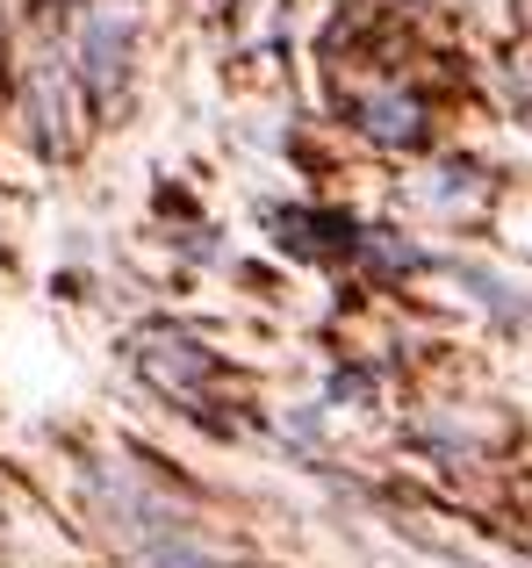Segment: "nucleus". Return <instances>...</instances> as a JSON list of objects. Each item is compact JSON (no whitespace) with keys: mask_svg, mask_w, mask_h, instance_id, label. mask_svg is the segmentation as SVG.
Segmentation results:
<instances>
[{"mask_svg":"<svg viewBox=\"0 0 532 568\" xmlns=\"http://www.w3.org/2000/svg\"><path fill=\"white\" fill-rule=\"evenodd\" d=\"M86 497H94L101 532L137 568H224V547H216L173 497H158L152 483H137L123 460L86 475Z\"/></svg>","mask_w":532,"mask_h":568,"instance_id":"obj_1","label":"nucleus"},{"mask_svg":"<svg viewBox=\"0 0 532 568\" xmlns=\"http://www.w3.org/2000/svg\"><path fill=\"white\" fill-rule=\"evenodd\" d=\"M130 367H137L158 396L187 403V410H209L216 353L202 346L195 332H181V324H137V332H130Z\"/></svg>","mask_w":532,"mask_h":568,"instance_id":"obj_2","label":"nucleus"},{"mask_svg":"<svg viewBox=\"0 0 532 568\" xmlns=\"http://www.w3.org/2000/svg\"><path fill=\"white\" fill-rule=\"evenodd\" d=\"M22 109H29V123H37L43 152H80L86 101H80V72H72L65 51H37L22 65Z\"/></svg>","mask_w":532,"mask_h":568,"instance_id":"obj_3","label":"nucleus"},{"mask_svg":"<svg viewBox=\"0 0 532 568\" xmlns=\"http://www.w3.org/2000/svg\"><path fill=\"white\" fill-rule=\"evenodd\" d=\"M346 109L352 123H360L367 144H389V152H410V144H424V94L418 87H403L396 72H375V80H352L346 87Z\"/></svg>","mask_w":532,"mask_h":568,"instance_id":"obj_4","label":"nucleus"},{"mask_svg":"<svg viewBox=\"0 0 532 568\" xmlns=\"http://www.w3.org/2000/svg\"><path fill=\"white\" fill-rule=\"evenodd\" d=\"M130 37H137V22H130L123 8H94L80 22V65L72 72H86V87H94V94H115V87H123V72H130Z\"/></svg>","mask_w":532,"mask_h":568,"instance_id":"obj_5","label":"nucleus"},{"mask_svg":"<svg viewBox=\"0 0 532 568\" xmlns=\"http://www.w3.org/2000/svg\"><path fill=\"white\" fill-rule=\"evenodd\" d=\"M418 202L432 209V216H482V202H490V187H482L475 166H439L418 181Z\"/></svg>","mask_w":532,"mask_h":568,"instance_id":"obj_6","label":"nucleus"}]
</instances>
